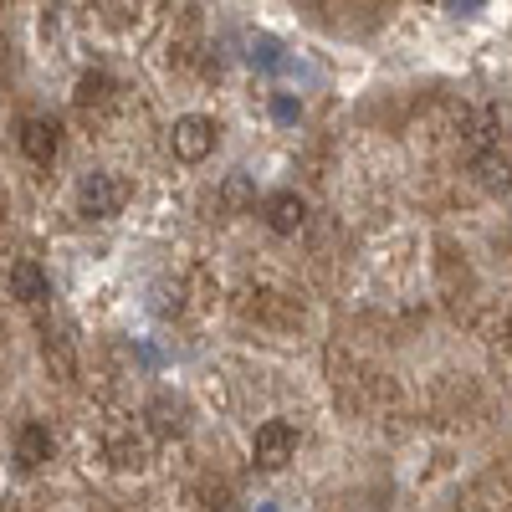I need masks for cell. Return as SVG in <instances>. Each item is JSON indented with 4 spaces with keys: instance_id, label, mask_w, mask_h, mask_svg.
<instances>
[{
    "instance_id": "cell-11",
    "label": "cell",
    "mask_w": 512,
    "mask_h": 512,
    "mask_svg": "<svg viewBox=\"0 0 512 512\" xmlns=\"http://www.w3.org/2000/svg\"><path fill=\"white\" fill-rule=\"evenodd\" d=\"M47 364H52L62 379H72V349L62 344V338H52V333H47Z\"/></svg>"
},
{
    "instance_id": "cell-5",
    "label": "cell",
    "mask_w": 512,
    "mask_h": 512,
    "mask_svg": "<svg viewBox=\"0 0 512 512\" xmlns=\"http://www.w3.org/2000/svg\"><path fill=\"white\" fill-rule=\"evenodd\" d=\"M262 221H267V231H277V236H297L308 226V200L297 195V190H272L267 200H262Z\"/></svg>"
},
{
    "instance_id": "cell-7",
    "label": "cell",
    "mask_w": 512,
    "mask_h": 512,
    "mask_svg": "<svg viewBox=\"0 0 512 512\" xmlns=\"http://www.w3.org/2000/svg\"><path fill=\"white\" fill-rule=\"evenodd\" d=\"M52 456H57L52 431L41 420H26L21 431H16V466H21V472H36V466H47Z\"/></svg>"
},
{
    "instance_id": "cell-3",
    "label": "cell",
    "mask_w": 512,
    "mask_h": 512,
    "mask_svg": "<svg viewBox=\"0 0 512 512\" xmlns=\"http://www.w3.org/2000/svg\"><path fill=\"white\" fill-rule=\"evenodd\" d=\"M297 456V425L292 420H262L251 436V461L262 466V472H282V466Z\"/></svg>"
},
{
    "instance_id": "cell-9",
    "label": "cell",
    "mask_w": 512,
    "mask_h": 512,
    "mask_svg": "<svg viewBox=\"0 0 512 512\" xmlns=\"http://www.w3.org/2000/svg\"><path fill=\"white\" fill-rule=\"evenodd\" d=\"M221 210H231V216H236V210H246L251 200H256V185H251V175H241V169H236V175H226V185H221Z\"/></svg>"
},
{
    "instance_id": "cell-4",
    "label": "cell",
    "mask_w": 512,
    "mask_h": 512,
    "mask_svg": "<svg viewBox=\"0 0 512 512\" xmlns=\"http://www.w3.org/2000/svg\"><path fill=\"white\" fill-rule=\"evenodd\" d=\"M103 461L113 466V472H144L149 441L134 431V425H113V431H103Z\"/></svg>"
},
{
    "instance_id": "cell-1",
    "label": "cell",
    "mask_w": 512,
    "mask_h": 512,
    "mask_svg": "<svg viewBox=\"0 0 512 512\" xmlns=\"http://www.w3.org/2000/svg\"><path fill=\"white\" fill-rule=\"evenodd\" d=\"M128 195H134V190H128V180L113 175V169H93V175H82V185H77V205H82V216H88V221L123 216Z\"/></svg>"
},
{
    "instance_id": "cell-10",
    "label": "cell",
    "mask_w": 512,
    "mask_h": 512,
    "mask_svg": "<svg viewBox=\"0 0 512 512\" xmlns=\"http://www.w3.org/2000/svg\"><path fill=\"white\" fill-rule=\"evenodd\" d=\"M108 93H113V77H108V72H88V77L77 82V108L108 103Z\"/></svg>"
},
{
    "instance_id": "cell-2",
    "label": "cell",
    "mask_w": 512,
    "mask_h": 512,
    "mask_svg": "<svg viewBox=\"0 0 512 512\" xmlns=\"http://www.w3.org/2000/svg\"><path fill=\"white\" fill-rule=\"evenodd\" d=\"M216 139H221V128L205 113H180L175 123H169V149H175V159H185V164L210 159L216 154Z\"/></svg>"
},
{
    "instance_id": "cell-6",
    "label": "cell",
    "mask_w": 512,
    "mask_h": 512,
    "mask_svg": "<svg viewBox=\"0 0 512 512\" xmlns=\"http://www.w3.org/2000/svg\"><path fill=\"white\" fill-rule=\"evenodd\" d=\"M62 128L52 123V118H26L21 123V134H16V144H21V154L31 159V164H41V169H47L52 159H57V149H62Z\"/></svg>"
},
{
    "instance_id": "cell-8",
    "label": "cell",
    "mask_w": 512,
    "mask_h": 512,
    "mask_svg": "<svg viewBox=\"0 0 512 512\" xmlns=\"http://www.w3.org/2000/svg\"><path fill=\"white\" fill-rule=\"evenodd\" d=\"M11 297H21L26 308H41V303L52 297L47 272H41L36 262H16V267H11Z\"/></svg>"
}]
</instances>
